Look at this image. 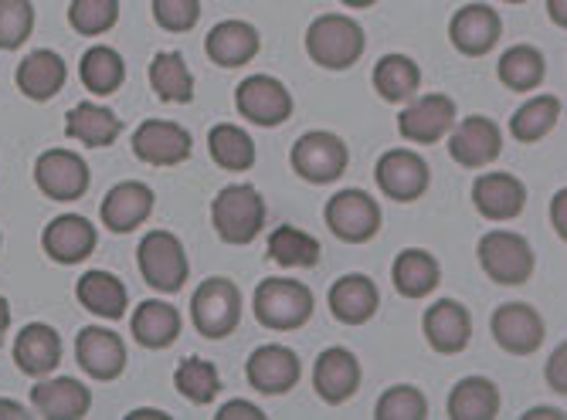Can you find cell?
Segmentation results:
<instances>
[{
	"mask_svg": "<svg viewBox=\"0 0 567 420\" xmlns=\"http://www.w3.org/2000/svg\"><path fill=\"white\" fill-rule=\"evenodd\" d=\"M524 417L527 420H564V410H557V407H534Z\"/></svg>",
	"mask_w": 567,
	"mask_h": 420,
	"instance_id": "obj_51",
	"label": "cell"
},
{
	"mask_svg": "<svg viewBox=\"0 0 567 420\" xmlns=\"http://www.w3.org/2000/svg\"><path fill=\"white\" fill-rule=\"evenodd\" d=\"M493 339L513 356H534L544 343V319L527 302H506L493 312Z\"/></svg>",
	"mask_w": 567,
	"mask_h": 420,
	"instance_id": "obj_14",
	"label": "cell"
},
{
	"mask_svg": "<svg viewBox=\"0 0 567 420\" xmlns=\"http://www.w3.org/2000/svg\"><path fill=\"white\" fill-rule=\"evenodd\" d=\"M190 149H194L190 133L181 123H171V119H146L133 133L136 160H143L150 167H181L190 156Z\"/></svg>",
	"mask_w": 567,
	"mask_h": 420,
	"instance_id": "obj_15",
	"label": "cell"
},
{
	"mask_svg": "<svg viewBox=\"0 0 567 420\" xmlns=\"http://www.w3.org/2000/svg\"><path fill=\"white\" fill-rule=\"evenodd\" d=\"M181 329H184L181 312L171 302H157V298L136 305L133 319H130L133 339L140 346H146V349H167V346H174L181 339Z\"/></svg>",
	"mask_w": 567,
	"mask_h": 420,
	"instance_id": "obj_28",
	"label": "cell"
},
{
	"mask_svg": "<svg viewBox=\"0 0 567 420\" xmlns=\"http://www.w3.org/2000/svg\"><path fill=\"white\" fill-rule=\"evenodd\" d=\"M452 126H455V102L442 92L415 95L408 102V109L398 116V133L419 146L445 139Z\"/></svg>",
	"mask_w": 567,
	"mask_h": 420,
	"instance_id": "obj_13",
	"label": "cell"
},
{
	"mask_svg": "<svg viewBox=\"0 0 567 420\" xmlns=\"http://www.w3.org/2000/svg\"><path fill=\"white\" fill-rule=\"evenodd\" d=\"M123 123L113 109L99 102H79L65 119V136L75 143H85L89 149H106L120 139Z\"/></svg>",
	"mask_w": 567,
	"mask_h": 420,
	"instance_id": "obj_30",
	"label": "cell"
},
{
	"mask_svg": "<svg viewBox=\"0 0 567 420\" xmlns=\"http://www.w3.org/2000/svg\"><path fill=\"white\" fill-rule=\"evenodd\" d=\"M208 149H212V160L221 170L241 174V170L255 167V143H251V136L245 129L231 126V123H218L208 133Z\"/></svg>",
	"mask_w": 567,
	"mask_h": 420,
	"instance_id": "obj_40",
	"label": "cell"
},
{
	"mask_svg": "<svg viewBox=\"0 0 567 420\" xmlns=\"http://www.w3.org/2000/svg\"><path fill=\"white\" fill-rule=\"evenodd\" d=\"M89 167L72 149H44L34 160V183L44 197L72 203L89 190Z\"/></svg>",
	"mask_w": 567,
	"mask_h": 420,
	"instance_id": "obj_10",
	"label": "cell"
},
{
	"mask_svg": "<svg viewBox=\"0 0 567 420\" xmlns=\"http://www.w3.org/2000/svg\"><path fill=\"white\" fill-rule=\"evenodd\" d=\"M95 224L79 218V214H62L55 218L44 234H41V248L51 261H59V265H79V261H85L92 251H95Z\"/></svg>",
	"mask_w": 567,
	"mask_h": 420,
	"instance_id": "obj_23",
	"label": "cell"
},
{
	"mask_svg": "<svg viewBox=\"0 0 567 420\" xmlns=\"http://www.w3.org/2000/svg\"><path fill=\"white\" fill-rule=\"evenodd\" d=\"M126 420H171V413H164V410H133V413H126Z\"/></svg>",
	"mask_w": 567,
	"mask_h": 420,
	"instance_id": "obj_53",
	"label": "cell"
},
{
	"mask_svg": "<svg viewBox=\"0 0 567 420\" xmlns=\"http://www.w3.org/2000/svg\"><path fill=\"white\" fill-rule=\"evenodd\" d=\"M269 258L282 269H313L320 265V241L292 224H282L269 234Z\"/></svg>",
	"mask_w": 567,
	"mask_h": 420,
	"instance_id": "obj_37",
	"label": "cell"
},
{
	"mask_svg": "<svg viewBox=\"0 0 567 420\" xmlns=\"http://www.w3.org/2000/svg\"><path fill=\"white\" fill-rule=\"evenodd\" d=\"M330 312L333 319L343 323V326H364L378 315V305H381V292L378 285L368 279V275H343L330 285Z\"/></svg>",
	"mask_w": 567,
	"mask_h": 420,
	"instance_id": "obj_24",
	"label": "cell"
},
{
	"mask_svg": "<svg viewBox=\"0 0 567 420\" xmlns=\"http://www.w3.org/2000/svg\"><path fill=\"white\" fill-rule=\"evenodd\" d=\"M212 224L225 244H251L266 224V200L251 183H231L212 200Z\"/></svg>",
	"mask_w": 567,
	"mask_h": 420,
	"instance_id": "obj_3",
	"label": "cell"
},
{
	"mask_svg": "<svg viewBox=\"0 0 567 420\" xmlns=\"http://www.w3.org/2000/svg\"><path fill=\"white\" fill-rule=\"evenodd\" d=\"M34 8L31 0H0V51H14L31 38Z\"/></svg>",
	"mask_w": 567,
	"mask_h": 420,
	"instance_id": "obj_44",
	"label": "cell"
},
{
	"mask_svg": "<svg viewBox=\"0 0 567 420\" xmlns=\"http://www.w3.org/2000/svg\"><path fill=\"white\" fill-rule=\"evenodd\" d=\"M378 420H425L429 417V400L419 387L398 384L391 390L381 393L378 407H374Z\"/></svg>",
	"mask_w": 567,
	"mask_h": 420,
	"instance_id": "obj_43",
	"label": "cell"
},
{
	"mask_svg": "<svg viewBox=\"0 0 567 420\" xmlns=\"http://www.w3.org/2000/svg\"><path fill=\"white\" fill-rule=\"evenodd\" d=\"M567 190H557L554 200H550V221H554V231L560 234V241L567 238Z\"/></svg>",
	"mask_w": 567,
	"mask_h": 420,
	"instance_id": "obj_48",
	"label": "cell"
},
{
	"mask_svg": "<svg viewBox=\"0 0 567 420\" xmlns=\"http://www.w3.org/2000/svg\"><path fill=\"white\" fill-rule=\"evenodd\" d=\"M343 8H371V4H378V0H340Z\"/></svg>",
	"mask_w": 567,
	"mask_h": 420,
	"instance_id": "obj_54",
	"label": "cell"
},
{
	"mask_svg": "<svg viewBox=\"0 0 567 420\" xmlns=\"http://www.w3.org/2000/svg\"><path fill=\"white\" fill-rule=\"evenodd\" d=\"M503 129L489 116H470L449 129V156L466 170H483L499 160Z\"/></svg>",
	"mask_w": 567,
	"mask_h": 420,
	"instance_id": "obj_11",
	"label": "cell"
},
{
	"mask_svg": "<svg viewBox=\"0 0 567 420\" xmlns=\"http://www.w3.org/2000/svg\"><path fill=\"white\" fill-rule=\"evenodd\" d=\"M65 78H69L65 59L59 51H48V48L31 51V55L18 65V88L34 102L55 98L65 88Z\"/></svg>",
	"mask_w": 567,
	"mask_h": 420,
	"instance_id": "obj_29",
	"label": "cell"
},
{
	"mask_svg": "<svg viewBox=\"0 0 567 420\" xmlns=\"http://www.w3.org/2000/svg\"><path fill=\"white\" fill-rule=\"evenodd\" d=\"M560 119V98L557 95H534L524 102L509 119V136L517 143H540Z\"/></svg>",
	"mask_w": 567,
	"mask_h": 420,
	"instance_id": "obj_38",
	"label": "cell"
},
{
	"mask_svg": "<svg viewBox=\"0 0 567 420\" xmlns=\"http://www.w3.org/2000/svg\"><path fill=\"white\" fill-rule=\"evenodd\" d=\"M14 363L21 374H28L34 380L51 377L62 363V336L44 323L24 326L14 343Z\"/></svg>",
	"mask_w": 567,
	"mask_h": 420,
	"instance_id": "obj_26",
	"label": "cell"
},
{
	"mask_svg": "<svg viewBox=\"0 0 567 420\" xmlns=\"http://www.w3.org/2000/svg\"><path fill=\"white\" fill-rule=\"evenodd\" d=\"M153 21L171 34H184L200 21V0H153Z\"/></svg>",
	"mask_w": 567,
	"mask_h": 420,
	"instance_id": "obj_45",
	"label": "cell"
},
{
	"mask_svg": "<svg viewBox=\"0 0 567 420\" xmlns=\"http://www.w3.org/2000/svg\"><path fill=\"white\" fill-rule=\"evenodd\" d=\"M547 384H550L554 393H560V397L567 393V346L564 343L547 359Z\"/></svg>",
	"mask_w": 567,
	"mask_h": 420,
	"instance_id": "obj_46",
	"label": "cell"
},
{
	"mask_svg": "<svg viewBox=\"0 0 567 420\" xmlns=\"http://www.w3.org/2000/svg\"><path fill=\"white\" fill-rule=\"evenodd\" d=\"M79 78L92 95H113L126 78V62H123V55L116 48L95 44V48L85 51L82 62H79Z\"/></svg>",
	"mask_w": 567,
	"mask_h": 420,
	"instance_id": "obj_34",
	"label": "cell"
},
{
	"mask_svg": "<svg viewBox=\"0 0 567 420\" xmlns=\"http://www.w3.org/2000/svg\"><path fill=\"white\" fill-rule=\"evenodd\" d=\"M425 339L435 353L442 356H455L470 346L473 339V315L470 308L455 302V298H442L435 305L425 308V319H422Z\"/></svg>",
	"mask_w": 567,
	"mask_h": 420,
	"instance_id": "obj_19",
	"label": "cell"
},
{
	"mask_svg": "<svg viewBox=\"0 0 567 420\" xmlns=\"http://www.w3.org/2000/svg\"><path fill=\"white\" fill-rule=\"evenodd\" d=\"M547 14L557 28H567V0H547Z\"/></svg>",
	"mask_w": 567,
	"mask_h": 420,
	"instance_id": "obj_50",
	"label": "cell"
},
{
	"mask_svg": "<svg viewBox=\"0 0 567 420\" xmlns=\"http://www.w3.org/2000/svg\"><path fill=\"white\" fill-rule=\"evenodd\" d=\"M235 105L248 123L262 126V129L282 126L292 116V95L272 75H248L235 88Z\"/></svg>",
	"mask_w": 567,
	"mask_h": 420,
	"instance_id": "obj_9",
	"label": "cell"
},
{
	"mask_svg": "<svg viewBox=\"0 0 567 420\" xmlns=\"http://www.w3.org/2000/svg\"><path fill=\"white\" fill-rule=\"evenodd\" d=\"M473 203L486 221H513L527 207V187L513 174H483L473 183Z\"/></svg>",
	"mask_w": 567,
	"mask_h": 420,
	"instance_id": "obj_22",
	"label": "cell"
},
{
	"mask_svg": "<svg viewBox=\"0 0 567 420\" xmlns=\"http://www.w3.org/2000/svg\"><path fill=\"white\" fill-rule=\"evenodd\" d=\"M499 413V390L486 377H462L449 393V420H493Z\"/></svg>",
	"mask_w": 567,
	"mask_h": 420,
	"instance_id": "obj_33",
	"label": "cell"
},
{
	"mask_svg": "<svg viewBox=\"0 0 567 420\" xmlns=\"http://www.w3.org/2000/svg\"><path fill=\"white\" fill-rule=\"evenodd\" d=\"M31 403L44 420H82L92 407V393L72 377H41V384L31 387Z\"/></svg>",
	"mask_w": 567,
	"mask_h": 420,
	"instance_id": "obj_25",
	"label": "cell"
},
{
	"mask_svg": "<svg viewBox=\"0 0 567 420\" xmlns=\"http://www.w3.org/2000/svg\"><path fill=\"white\" fill-rule=\"evenodd\" d=\"M374 180L384 197H391L398 203H411V200L425 197L432 174L415 149H388L374 167Z\"/></svg>",
	"mask_w": 567,
	"mask_h": 420,
	"instance_id": "obj_12",
	"label": "cell"
},
{
	"mask_svg": "<svg viewBox=\"0 0 567 420\" xmlns=\"http://www.w3.org/2000/svg\"><path fill=\"white\" fill-rule=\"evenodd\" d=\"M292 170L306 180V183H333L347 174V164H350V149L347 143L337 136V133H327V129H313V133H302L296 143H292Z\"/></svg>",
	"mask_w": 567,
	"mask_h": 420,
	"instance_id": "obj_4",
	"label": "cell"
},
{
	"mask_svg": "<svg viewBox=\"0 0 567 420\" xmlns=\"http://www.w3.org/2000/svg\"><path fill=\"white\" fill-rule=\"evenodd\" d=\"M215 417H218V420H266L262 407H255V403H248V400H231V403H225Z\"/></svg>",
	"mask_w": 567,
	"mask_h": 420,
	"instance_id": "obj_47",
	"label": "cell"
},
{
	"mask_svg": "<svg viewBox=\"0 0 567 420\" xmlns=\"http://www.w3.org/2000/svg\"><path fill=\"white\" fill-rule=\"evenodd\" d=\"M153 203H157V197H153V190L143 180H123L106 193L99 214L113 234H130L140 224H146V218L153 214Z\"/></svg>",
	"mask_w": 567,
	"mask_h": 420,
	"instance_id": "obj_21",
	"label": "cell"
},
{
	"mask_svg": "<svg viewBox=\"0 0 567 420\" xmlns=\"http://www.w3.org/2000/svg\"><path fill=\"white\" fill-rule=\"evenodd\" d=\"M150 85L164 102H190L194 98V75L181 51H161L150 65Z\"/></svg>",
	"mask_w": 567,
	"mask_h": 420,
	"instance_id": "obj_39",
	"label": "cell"
},
{
	"mask_svg": "<svg viewBox=\"0 0 567 420\" xmlns=\"http://www.w3.org/2000/svg\"><path fill=\"white\" fill-rule=\"evenodd\" d=\"M190 319L204 339H225L241 323V292L228 279L200 282L190 298Z\"/></svg>",
	"mask_w": 567,
	"mask_h": 420,
	"instance_id": "obj_5",
	"label": "cell"
},
{
	"mask_svg": "<svg viewBox=\"0 0 567 420\" xmlns=\"http://www.w3.org/2000/svg\"><path fill=\"white\" fill-rule=\"evenodd\" d=\"M374 88L384 102H411L422 88V69L408 55H384L374 65Z\"/></svg>",
	"mask_w": 567,
	"mask_h": 420,
	"instance_id": "obj_36",
	"label": "cell"
},
{
	"mask_svg": "<svg viewBox=\"0 0 567 420\" xmlns=\"http://www.w3.org/2000/svg\"><path fill=\"white\" fill-rule=\"evenodd\" d=\"M506 4H527V0H506Z\"/></svg>",
	"mask_w": 567,
	"mask_h": 420,
	"instance_id": "obj_55",
	"label": "cell"
},
{
	"mask_svg": "<svg viewBox=\"0 0 567 420\" xmlns=\"http://www.w3.org/2000/svg\"><path fill=\"white\" fill-rule=\"evenodd\" d=\"M327 228L343 244H368L381 231V207L364 190H340L327 200Z\"/></svg>",
	"mask_w": 567,
	"mask_h": 420,
	"instance_id": "obj_8",
	"label": "cell"
},
{
	"mask_svg": "<svg viewBox=\"0 0 567 420\" xmlns=\"http://www.w3.org/2000/svg\"><path fill=\"white\" fill-rule=\"evenodd\" d=\"M480 265L496 285H524L534 275V248L524 234L489 231L480 238Z\"/></svg>",
	"mask_w": 567,
	"mask_h": 420,
	"instance_id": "obj_7",
	"label": "cell"
},
{
	"mask_svg": "<svg viewBox=\"0 0 567 420\" xmlns=\"http://www.w3.org/2000/svg\"><path fill=\"white\" fill-rule=\"evenodd\" d=\"M136 261L143 282L164 295L181 292L187 282V254L181 238L171 231H150L136 248Z\"/></svg>",
	"mask_w": 567,
	"mask_h": 420,
	"instance_id": "obj_6",
	"label": "cell"
},
{
	"mask_svg": "<svg viewBox=\"0 0 567 420\" xmlns=\"http://www.w3.org/2000/svg\"><path fill=\"white\" fill-rule=\"evenodd\" d=\"M174 387L197 407L204 403H212L218 393H221V374H218V366L208 363V359H200V356H190L177 366V374H174Z\"/></svg>",
	"mask_w": 567,
	"mask_h": 420,
	"instance_id": "obj_41",
	"label": "cell"
},
{
	"mask_svg": "<svg viewBox=\"0 0 567 420\" xmlns=\"http://www.w3.org/2000/svg\"><path fill=\"white\" fill-rule=\"evenodd\" d=\"M8 326H11V305L4 295H0V343H4V336H8Z\"/></svg>",
	"mask_w": 567,
	"mask_h": 420,
	"instance_id": "obj_52",
	"label": "cell"
},
{
	"mask_svg": "<svg viewBox=\"0 0 567 420\" xmlns=\"http://www.w3.org/2000/svg\"><path fill=\"white\" fill-rule=\"evenodd\" d=\"M262 38L248 21H221L208 31V41H204V51L218 69H241L248 65L255 55H259Z\"/></svg>",
	"mask_w": 567,
	"mask_h": 420,
	"instance_id": "obj_27",
	"label": "cell"
},
{
	"mask_svg": "<svg viewBox=\"0 0 567 420\" xmlns=\"http://www.w3.org/2000/svg\"><path fill=\"white\" fill-rule=\"evenodd\" d=\"M299 374H302L299 356L289 346H279V343L259 346L245 363V377H248L251 390H259L266 397L289 393L299 384Z\"/></svg>",
	"mask_w": 567,
	"mask_h": 420,
	"instance_id": "obj_16",
	"label": "cell"
},
{
	"mask_svg": "<svg viewBox=\"0 0 567 420\" xmlns=\"http://www.w3.org/2000/svg\"><path fill=\"white\" fill-rule=\"evenodd\" d=\"M360 387V363L350 349L343 346H330L317 356L313 366V390L323 403L340 407L347 403Z\"/></svg>",
	"mask_w": 567,
	"mask_h": 420,
	"instance_id": "obj_20",
	"label": "cell"
},
{
	"mask_svg": "<svg viewBox=\"0 0 567 420\" xmlns=\"http://www.w3.org/2000/svg\"><path fill=\"white\" fill-rule=\"evenodd\" d=\"M364 48H368L364 28L347 14H323L306 31V55L330 72L353 69L360 55H364Z\"/></svg>",
	"mask_w": 567,
	"mask_h": 420,
	"instance_id": "obj_1",
	"label": "cell"
},
{
	"mask_svg": "<svg viewBox=\"0 0 567 420\" xmlns=\"http://www.w3.org/2000/svg\"><path fill=\"white\" fill-rule=\"evenodd\" d=\"M75 295H79V302L92 315H99V319L116 323V319H123V315H126L130 292H126V285L113 272H85L79 279V285H75Z\"/></svg>",
	"mask_w": 567,
	"mask_h": 420,
	"instance_id": "obj_32",
	"label": "cell"
},
{
	"mask_svg": "<svg viewBox=\"0 0 567 420\" xmlns=\"http://www.w3.org/2000/svg\"><path fill=\"white\" fill-rule=\"evenodd\" d=\"M116 21H120V0H72L69 8V24L85 38L113 31Z\"/></svg>",
	"mask_w": 567,
	"mask_h": 420,
	"instance_id": "obj_42",
	"label": "cell"
},
{
	"mask_svg": "<svg viewBox=\"0 0 567 420\" xmlns=\"http://www.w3.org/2000/svg\"><path fill=\"white\" fill-rule=\"evenodd\" d=\"M75 359L92 380L110 384L123 377L130 356H126V343L120 339V333L102 329V326H85L75 339Z\"/></svg>",
	"mask_w": 567,
	"mask_h": 420,
	"instance_id": "obj_17",
	"label": "cell"
},
{
	"mask_svg": "<svg viewBox=\"0 0 567 420\" xmlns=\"http://www.w3.org/2000/svg\"><path fill=\"white\" fill-rule=\"evenodd\" d=\"M391 282L398 288V295L404 298H425L439 288L442 282V269H439V261L422 251V248H408L394 258V265H391Z\"/></svg>",
	"mask_w": 567,
	"mask_h": 420,
	"instance_id": "obj_31",
	"label": "cell"
},
{
	"mask_svg": "<svg viewBox=\"0 0 567 420\" xmlns=\"http://www.w3.org/2000/svg\"><path fill=\"white\" fill-rule=\"evenodd\" d=\"M503 34V21L493 8L486 4H466L452 14L449 24V38L455 44V51H462L466 59H483L499 44Z\"/></svg>",
	"mask_w": 567,
	"mask_h": 420,
	"instance_id": "obj_18",
	"label": "cell"
},
{
	"mask_svg": "<svg viewBox=\"0 0 567 420\" xmlns=\"http://www.w3.org/2000/svg\"><path fill=\"white\" fill-rule=\"evenodd\" d=\"M31 413L18 403V400H0V420H28Z\"/></svg>",
	"mask_w": 567,
	"mask_h": 420,
	"instance_id": "obj_49",
	"label": "cell"
},
{
	"mask_svg": "<svg viewBox=\"0 0 567 420\" xmlns=\"http://www.w3.org/2000/svg\"><path fill=\"white\" fill-rule=\"evenodd\" d=\"M496 75L513 92H534L547 75V62L534 44H513L503 51Z\"/></svg>",
	"mask_w": 567,
	"mask_h": 420,
	"instance_id": "obj_35",
	"label": "cell"
},
{
	"mask_svg": "<svg viewBox=\"0 0 567 420\" xmlns=\"http://www.w3.org/2000/svg\"><path fill=\"white\" fill-rule=\"evenodd\" d=\"M255 319L272 333H296L313 319V292L296 279H266L255 288Z\"/></svg>",
	"mask_w": 567,
	"mask_h": 420,
	"instance_id": "obj_2",
	"label": "cell"
}]
</instances>
